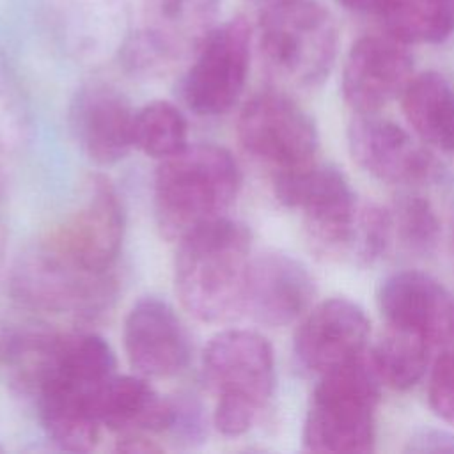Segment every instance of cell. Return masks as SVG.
Listing matches in <instances>:
<instances>
[{
    "mask_svg": "<svg viewBox=\"0 0 454 454\" xmlns=\"http://www.w3.org/2000/svg\"><path fill=\"white\" fill-rule=\"evenodd\" d=\"M115 353L98 333H57L34 385L46 436L64 450L87 452L99 442L98 397L117 372Z\"/></svg>",
    "mask_w": 454,
    "mask_h": 454,
    "instance_id": "6da1fadb",
    "label": "cell"
},
{
    "mask_svg": "<svg viewBox=\"0 0 454 454\" xmlns=\"http://www.w3.org/2000/svg\"><path fill=\"white\" fill-rule=\"evenodd\" d=\"M252 234L245 223L216 218L177 239L174 287L186 312L222 325L245 314Z\"/></svg>",
    "mask_w": 454,
    "mask_h": 454,
    "instance_id": "7a4b0ae2",
    "label": "cell"
},
{
    "mask_svg": "<svg viewBox=\"0 0 454 454\" xmlns=\"http://www.w3.org/2000/svg\"><path fill=\"white\" fill-rule=\"evenodd\" d=\"M241 188L232 153L211 142L188 144L158 161L153 206L160 232L181 239L193 229L225 216Z\"/></svg>",
    "mask_w": 454,
    "mask_h": 454,
    "instance_id": "3957f363",
    "label": "cell"
},
{
    "mask_svg": "<svg viewBox=\"0 0 454 454\" xmlns=\"http://www.w3.org/2000/svg\"><path fill=\"white\" fill-rule=\"evenodd\" d=\"M202 376L215 395V429L229 438L241 436L255 424L275 392L273 348L254 330L218 332L204 348Z\"/></svg>",
    "mask_w": 454,
    "mask_h": 454,
    "instance_id": "277c9868",
    "label": "cell"
},
{
    "mask_svg": "<svg viewBox=\"0 0 454 454\" xmlns=\"http://www.w3.org/2000/svg\"><path fill=\"white\" fill-rule=\"evenodd\" d=\"M381 385L365 356L317 376L303 420V447L310 452L374 450Z\"/></svg>",
    "mask_w": 454,
    "mask_h": 454,
    "instance_id": "5b68a950",
    "label": "cell"
},
{
    "mask_svg": "<svg viewBox=\"0 0 454 454\" xmlns=\"http://www.w3.org/2000/svg\"><path fill=\"white\" fill-rule=\"evenodd\" d=\"M257 41L268 73L293 87H316L337 55V27L317 0H264Z\"/></svg>",
    "mask_w": 454,
    "mask_h": 454,
    "instance_id": "8992f818",
    "label": "cell"
},
{
    "mask_svg": "<svg viewBox=\"0 0 454 454\" xmlns=\"http://www.w3.org/2000/svg\"><path fill=\"white\" fill-rule=\"evenodd\" d=\"M11 293L27 309L94 321L112 309L117 280L114 271L87 270L39 238L16 259Z\"/></svg>",
    "mask_w": 454,
    "mask_h": 454,
    "instance_id": "52a82bcc",
    "label": "cell"
},
{
    "mask_svg": "<svg viewBox=\"0 0 454 454\" xmlns=\"http://www.w3.org/2000/svg\"><path fill=\"white\" fill-rule=\"evenodd\" d=\"M222 0H142V25L122 48L138 74H165L192 59L216 27Z\"/></svg>",
    "mask_w": 454,
    "mask_h": 454,
    "instance_id": "ba28073f",
    "label": "cell"
},
{
    "mask_svg": "<svg viewBox=\"0 0 454 454\" xmlns=\"http://www.w3.org/2000/svg\"><path fill=\"white\" fill-rule=\"evenodd\" d=\"M236 135L243 151L271 170V177L316 161L319 133L314 119L286 92L262 90L239 110Z\"/></svg>",
    "mask_w": 454,
    "mask_h": 454,
    "instance_id": "9c48e42d",
    "label": "cell"
},
{
    "mask_svg": "<svg viewBox=\"0 0 454 454\" xmlns=\"http://www.w3.org/2000/svg\"><path fill=\"white\" fill-rule=\"evenodd\" d=\"M126 231L122 199L103 174H89L69 215L43 239L76 264L114 271Z\"/></svg>",
    "mask_w": 454,
    "mask_h": 454,
    "instance_id": "30bf717a",
    "label": "cell"
},
{
    "mask_svg": "<svg viewBox=\"0 0 454 454\" xmlns=\"http://www.w3.org/2000/svg\"><path fill=\"white\" fill-rule=\"evenodd\" d=\"M252 55V27L243 16L216 25L181 80V99L200 117L227 114L243 94Z\"/></svg>",
    "mask_w": 454,
    "mask_h": 454,
    "instance_id": "8fae6325",
    "label": "cell"
},
{
    "mask_svg": "<svg viewBox=\"0 0 454 454\" xmlns=\"http://www.w3.org/2000/svg\"><path fill=\"white\" fill-rule=\"evenodd\" d=\"M346 138L353 161L380 181L415 186L440 174V163L427 144L376 114H356Z\"/></svg>",
    "mask_w": 454,
    "mask_h": 454,
    "instance_id": "7c38bea8",
    "label": "cell"
},
{
    "mask_svg": "<svg viewBox=\"0 0 454 454\" xmlns=\"http://www.w3.org/2000/svg\"><path fill=\"white\" fill-rule=\"evenodd\" d=\"M371 333L365 310L342 296L310 307L293 339V353L303 371L321 376L364 356Z\"/></svg>",
    "mask_w": 454,
    "mask_h": 454,
    "instance_id": "4fadbf2b",
    "label": "cell"
},
{
    "mask_svg": "<svg viewBox=\"0 0 454 454\" xmlns=\"http://www.w3.org/2000/svg\"><path fill=\"white\" fill-rule=\"evenodd\" d=\"M413 78V57L408 46L390 37L364 35L344 59L340 92L356 114H378L403 94Z\"/></svg>",
    "mask_w": 454,
    "mask_h": 454,
    "instance_id": "5bb4252c",
    "label": "cell"
},
{
    "mask_svg": "<svg viewBox=\"0 0 454 454\" xmlns=\"http://www.w3.org/2000/svg\"><path fill=\"white\" fill-rule=\"evenodd\" d=\"M131 369L147 380L172 378L190 362V335L170 303L144 296L131 305L122 330Z\"/></svg>",
    "mask_w": 454,
    "mask_h": 454,
    "instance_id": "9a60e30c",
    "label": "cell"
},
{
    "mask_svg": "<svg viewBox=\"0 0 454 454\" xmlns=\"http://www.w3.org/2000/svg\"><path fill=\"white\" fill-rule=\"evenodd\" d=\"M67 117L74 142L96 165H114L133 149L135 110L110 83L82 85L71 99Z\"/></svg>",
    "mask_w": 454,
    "mask_h": 454,
    "instance_id": "2e32d148",
    "label": "cell"
},
{
    "mask_svg": "<svg viewBox=\"0 0 454 454\" xmlns=\"http://www.w3.org/2000/svg\"><path fill=\"white\" fill-rule=\"evenodd\" d=\"M378 309L387 326L424 335L442 346L454 330V296L429 273L403 270L378 287Z\"/></svg>",
    "mask_w": 454,
    "mask_h": 454,
    "instance_id": "e0dca14e",
    "label": "cell"
},
{
    "mask_svg": "<svg viewBox=\"0 0 454 454\" xmlns=\"http://www.w3.org/2000/svg\"><path fill=\"white\" fill-rule=\"evenodd\" d=\"M316 296L309 268L284 252H264L252 257L245 314L264 326L278 328L303 317Z\"/></svg>",
    "mask_w": 454,
    "mask_h": 454,
    "instance_id": "ac0fdd59",
    "label": "cell"
},
{
    "mask_svg": "<svg viewBox=\"0 0 454 454\" xmlns=\"http://www.w3.org/2000/svg\"><path fill=\"white\" fill-rule=\"evenodd\" d=\"M176 403L161 395L140 374H114L98 397L103 427L117 434L167 433L172 427Z\"/></svg>",
    "mask_w": 454,
    "mask_h": 454,
    "instance_id": "d6986e66",
    "label": "cell"
},
{
    "mask_svg": "<svg viewBox=\"0 0 454 454\" xmlns=\"http://www.w3.org/2000/svg\"><path fill=\"white\" fill-rule=\"evenodd\" d=\"M403 114L429 147L454 153V85L436 71L410 80L401 94Z\"/></svg>",
    "mask_w": 454,
    "mask_h": 454,
    "instance_id": "ffe728a7",
    "label": "cell"
},
{
    "mask_svg": "<svg viewBox=\"0 0 454 454\" xmlns=\"http://www.w3.org/2000/svg\"><path fill=\"white\" fill-rule=\"evenodd\" d=\"M433 342L424 335L387 326L369 353L380 381L394 390H410L427 372Z\"/></svg>",
    "mask_w": 454,
    "mask_h": 454,
    "instance_id": "44dd1931",
    "label": "cell"
},
{
    "mask_svg": "<svg viewBox=\"0 0 454 454\" xmlns=\"http://www.w3.org/2000/svg\"><path fill=\"white\" fill-rule=\"evenodd\" d=\"M381 18L385 34L406 46L438 44L454 32V0H399Z\"/></svg>",
    "mask_w": 454,
    "mask_h": 454,
    "instance_id": "7402d4cb",
    "label": "cell"
},
{
    "mask_svg": "<svg viewBox=\"0 0 454 454\" xmlns=\"http://www.w3.org/2000/svg\"><path fill=\"white\" fill-rule=\"evenodd\" d=\"M188 145L184 114L170 101L156 99L135 110L133 147L149 158L163 160Z\"/></svg>",
    "mask_w": 454,
    "mask_h": 454,
    "instance_id": "603a6c76",
    "label": "cell"
},
{
    "mask_svg": "<svg viewBox=\"0 0 454 454\" xmlns=\"http://www.w3.org/2000/svg\"><path fill=\"white\" fill-rule=\"evenodd\" d=\"M390 211L394 236L413 255H429L440 238V220L431 202L417 192H401Z\"/></svg>",
    "mask_w": 454,
    "mask_h": 454,
    "instance_id": "cb8c5ba5",
    "label": "cell"
},
{
    "mask_svg": "<svg viewBox=\"0 0 454 454\" xmlns=\"http://www.w3.org/2000/svg\"><path fill=\"white\" fill-rule=\"evenodd\" d=\"M30 133V119L25 101L0 62V151H16Z\"/></svg>",
    "mask_w": 454,
    "mask_h": 454,
    "instance_id": "d4e9b609",
    "label": "cell"
},
{
    "mask_svg": "<svg viewBox=\"0 0 454 454\" xmlns=\"http://www.w3.org/2000/svg\"><path fill=\"white\" fill-rule=\"evenodd\" d=\"M427 399L433 413L454 426V330L445 344H442L440 355L433 360Z\"/></svg>",
    "mask_w": 454,
    "mask_h": 454,
    "instance_id": "484cf974",
    "label": "cell"
},
{
    "mask_svg": "<svg viewBox=\"0 0 454 454\" xmlns=\"http://www.w3.org/2000/svg\"><path fill=\"white\" fill-rule=\"evenodd\" d=\"M176 403V415L170 427V433L186 443L200 442L204 438V419L202 408L193 399H177Z\"/></svg>",
    "mask_w": 454,
    "mask_h": 454,
    "instance_id": "4316f807",
    "label": "cell"
},
{
    "mask_svg": "<svg viewBox=\"0 0 454 454\" xmlns=\"http://www.w3.org/2000/svg\"><path fill=\"white\" fill-rule=\"evenodd\" d=\"M406 450L408 452H454V434L436 427L419 429L410 436Z\"/></svg>",
    "mask_w": 454,
    "mask_h": 454,
    "instance_id": "83f0119b",
    "label": "cell"
},
{
    "mask_svg": "<svg viewBox=\"0 0 454 454\" xmlns=\"http://www.w3.org/2000/svg\"><path fill=\"white\" fill-rule=\"evenodd\" d=\"M115 449L119 452H129V454H151V452H161L163 447L158 445L154 440L149 438L145 433H128L119 434Z\"/></svg>",
    "mask_w": 454,
    "mask_h": 454,
    "instance_id": "f1b7e54d",
    "label": "cell"
},
{
    "mask_svg": "<svg viewBox=\"0 0 454 454\" xmlns=\"http://www.w3.org/2000/svg\"><path fill=\"white\" fill-rule=\"evenodd\" d=\"M335 2L349 12L385 16L399 0H335Z\"/></svg>",
    "mask_w": 454,
    "mask_h": 454,
    "instance_id": "f546056e",
    "label": "cell"
},
{
    "mask_svg": "<svg viewBox=\"0 0 454 454\" xmlns=\"http://www.w3.org/2000/svg\"><path fill=\"white\" fill-rule=\"evenodd\" d=\"M254 2H264V0H254Z\"/></svg>",
    "mask_w": 454,
    "mask_h": 454,
    "instance_id": "4dcf8cb0",
    "label": "cell"
}]
</instances>
